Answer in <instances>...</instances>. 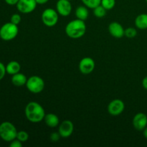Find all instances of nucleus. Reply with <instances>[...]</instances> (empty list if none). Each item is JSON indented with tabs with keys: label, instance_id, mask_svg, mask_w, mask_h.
Instances as JSON below:
<instances>
[{
	"label": "nucleus",
	"instance_id": "obj_1",
	"mask_svg": "<svg viewBox=\"0 0 147 147\" xmlns=\"http://www.w3.org/2000/svg\"><path fill=\"white\" fill-rule=\"evenodd\" d=\"M24 113L27 120L32 123H39L44 120L45 116L44 108L35 101L27 103L24 109Z\"/></svg>",
	"mask_w": 147,
	"mask_h": 147
},
{
	"label": "nucleus",
	"instance_id": "obj_2",
	"mask_svg": "<svg viewBox=\"0 0 147 147\" xmlns=\"http://www.w3.org/2000/svg\"><path fill=\"white\" fill-rule=\"evenodd\" d=\"M86 32L85 21L79 19L71 20L65 27V33L72 39H78L83 37Z\"/></svg>",
	"mask_w": 147,
	"mask_h": 147
},
{
	"label": "nucleus",
	"instance_id": "obj_3",
	"mask_svg": "<svg viewBox=\"0 0 147 147\" xmlns=\"http://www.w3.org/2000/svg\"><path fill=\"white\" fill-rule=\"evenodd\" d=\"M17 130L12 123L4 121L0 124V138L4 142H11L17 138Z\"/></svg>",
	"mask_w": 147,
	"mask_h": 147
},
{
	"label": "nucleus",
	"instance_id": "obj_4",
	"mask_svg": "<svg viewBox=\"0 0 147 147\" xmlns=\"http://www.w3.org/2000/svg\"><path fill=\"white\" fill-rule=\"evenodd\" d=\"M18 32L19 29L17 24L9 22L0 27V38L4 41H10L17 37Z\"/></svg>",
	"mask_w": 147,
	"mask_h": 147
},
{
	"label": "nucleus",
	"instance_id": "obj_5",
	"mask_svg": "<svg viewBox=\"0 0 147 147\" xmlns=\"http://www.w3.org/2000/svg\"><path fill=\"white\" fill-rule=\"evenodd\" d=\"M25 86L29 91L37 94V93H41L44 90L45 84L44 80L41 77L37 76H33L27 79Z\"/></svg>",
	"mask_w": 147,
	"mask_h": 147
},
{
	"label": "nucleus",
	"instance_id": "obj_6",
	"mask_svg": "<svg viewBox=\"0 0 147 147\" xmlns=\"http://www.w3.org/2000/svg\"><path fill=\"white\" fill-rule=\"evenodd\" d=\"M59 14L57 10L51 8H47L44 10L42 14V21L43 24L49 27H53L58 22Z\"/></svg>",
	"mask_w": 147,
	"mask_h": 147
},
{
	"label": "nucleus",
	"instance_id": "obj_7",
	"mask_svg": "<svg viewBox=\"0 0 147 147\" xmlns=\"http://www.w3.org/2000/svg\"><path fill=\"white\" fill-rule=\"evenodd\" d=\"M37 4L35 0H19L16 6L20 12L29 14L35 9Z\"/></svg>",
	"mask_w": 147,
	"mask_h": 147
},
{
	"label": "nucleus",
	"instance_id": "obj_8",
	"mask_svg": "<svg viewBox=\"0 0 147 147\" xmlns=\"http://www.w3.org/2000/svg\"><path fill=\"white\" fill-rule=\"evenodd\" d=\"M125 109V104L120 99H114L109 103L108 106V111L112 116H119L121 114Z\"/></svg>",
	"mask_w": 147,
	"mask_h": 147
},
{
	"label": "nucleus",
	"instance_id": "obj_9",
	"mask_svg": "<svg viewBox=\"0 0 147 147\" xmlns=\"http://www.w3.org/2000/svg\"><path fill=\"white\" fill-rule=\"evenodd\" d=\"M95 61L93 58L86 57L82 59L79 63V70L83 74L88 75L93 71L95 68Z\"/></svg>",
	"mask_w": 147,
	"mask_h": 147
},
{
	"label": "nucleus",
	"instance_id": "obj_10",
	"mask_svg": "<svg viewBox=\"0 0 147 147\" xmlns=\"http://www.w3.org/2000/svg\"><path fill=\"white\" fill-rule=\"evenodd\" d=\"M74 131V125L71 121L65 120L59 125L58 132L63 138H68Z\"/></svg>",
	"mask_w": 147,
	"mask_h": 147
},
{
	"label": "nucleus",
	"instance_id": "obj_11",
	"mask_svg": "<svg viewBox=\"0 0 147 147\" xmlns=\"http://www.w3.org/2000/svg\"><path fill=\"white\" fill-rule=\"evenodd\" d=\"M56 10L60 15L67 17L72 11V5L70 0H58L56 3Z\"/></svg>",
	"mask_w": 147,
	"mask_h": 147
},
{
	"label": "nucleus",
	"instance_id": "obj_12",
	"mask_svg": "<svg viewBox=\"0 0 147 147\" xmlns=\"http://www.w3.org/2000/svg\"><path fill=\"white\" fill-rule=\"evenodd\" d=\"M133 126L136 130L143 131L147 126V116L144 113H138L133 119Z\"/></svg>",
	"mask_w": 147,
	"mask_h": 147
},
{
	"label": "nucleus",
	"instance_id": "obj_13",
	"mask_svg": "<svg viewBox=\"0 0 147 147\" xmlns=\"http://www.w3.org/2000/svg\"><path fill=\"white\" fill-rule=\"evenodd\" d=\"M124 31L123 26L119 22H113L109 26V32L111 36L116 38H121L124 36Z\"/></svg>",
	"mask_w": 147,
	"mask_h": 147
},
{
	"label": "nucleus",
	"instance_id": "obj_14",
	"mask_svg": "<svg viewBox=\"0 0 147 147\" xmlns=\"http://www.w3.org/2000/svg\"><path fill=\"white\" fill-rule=\"evenodd\" d=\"M43 121H45V124L50 128H55L60 124L58 116L52 113L45 114Z\"/></svg>",
	"mask_w": 147,
	"mask_h": 147
},
{
	"label": "nucleus",
	"instance_id": "obj_15",
	"mask_svg": "<svg viewBox=\"0 0 147 147\" xmlns=\"http://www.w3.org/2000/svg\"><path fill=\"white\" fill-rule=\"evenodd\" d=\"M27 78L26 77L25 75L23 73H16L13 75L11 77V83L14 86H17V87H21V86H25L27 81Z\"/></svg>",
	"mask_w": 147,
	"mask_h": 147
},
{
	"label": "nucleus",
	"instance_id": "obj_16",
	"mask_svg": "<svg viewBox=\"0 0 147 147\" xmlns=\"http://www.w3.org/2000/svg\"><path fill=\"white\" fill-rule=\"evenodd\" d=\"M20 70H21V65L17 61L12 60V61H10L6 65V71L9 75L13 76L16 73H20Z\"/></svg>",
	"mask_w": 147,
	"mask_h": 147
},
{
	"label": "nucleus",
	"instance_id": "obj_17",
	"mask_svg": "<svg viewBox=\"0 0 147 147\" xmlns=\"http://www.w3.org/2000/svg\"><path fill=\"white\" fill-rule=\"evenodd\" d=\"M135 26L139 30L147 29V14H141L135 19Z\"/></svg>",
	"mask_w": 147,
	"mask_h": 147
},
{
	"label": "nucleus",
	"instance_id": "obj_18",
	"mask_svg": "<svg viewBox=\"0 0 147 147\" xmlns=\"http://www.w3.org/2000/svg\"><path fill=\"white\" fill-rule=\"evenodd\" d=\"M76 15L77 19L85 21L88 19L89 15V11L88 7L86 6H80L76 9Z\"/></svg>",
	"mask_w": 147,
	"mask_h": 147
},
{
	"label": "nucleus",
	"instance_id": "obj_19",
	"mask_svg": "<svg viewBox=\"0 0 147 147\" xmlns=\"http://www.w3.org/2000/svg\"><path fill=\"white\" fill-rule=\"evenodd\" d=\"M106 11L107 10L100 4L96 8L93 9V14L95 15V17H98V18H102V17H105V15L106 14Z\"/></svg>",
	"mask_w": 147,
	"mask_h": 147
},
{
	"label": "nucleus",
	"instance_id": "obj_20",
	"mask_svg": "<svg viewBox=\"0 0 147 147\" xmlns=\"http://www.w3.org/2000/svg\"><path fill=\"white\" fill-rule=\"evenodd\" d=\"M86 7L90 9H94L99 6L101 2V0H81Z\"/></svg>",
	"mask_w": 147,
	"mask_h": 147
},
{
	"label": "nucleus",
	"instance_id": "obj_21",
	"mask_svg": "<svg viewBox=\"0 0 147 147\" xmlns=\"http://www.w3.org/2000/svg\"><path fill=\"white\" fill-rule=\"evenodd\" d=\"M100 5L103 6L106 10H111L116 5V0H101Z\"/></svg>",
	"mask_w": 147,
	"mask_h": 147
},
{
	"label": "nucleus",
	"instance_id": "obj_22",
	"mask_svg": "<svg viewBox=\"0 0 147 147\" xmlns=\"http://www.w3.org/2000/svg\"><path fill=\"white\" fill-rule=\"evenodd\" d=\"M124 35L126 36L127 38L131 39L134 38L136 35H137V31L134 27H128L124 31Z\"/></svg>",
	"mask_w": 147,
	"mask_h": 147
},
{
	"label": "nucleus",
	"instance_id": "obj_23",
	"mask_svg": "<svg viewBox=\"0 0 147 147\" xmlns=\"http://www.w3.org/2000/svg\"><path fill=\"white\" fill-rule=\"evenodd\" d=\"M16 139H17L22 143L23 142H26L29 139V134L25 131H20L17 132Z\"/></svg>",
	"mask_w": 147,
	"mask_h": 147
},
{
	"label": "nucleus",
	"instance_id": "obj_24",
	"mask_svg": "<svg viewBox=\"0 0 147 147\" xmlns=\"http://www.w3.org/2000/svg\"><path fill=\"white\" fill-rule=\"evenodd\" d=\"M21 20L22 17L19 14H12L11 18H10V22H11V23H13V24H17V25H18V24L21 22Z\"/></svg>",
	"mask_w": 147,
	"mask_h": 147
},
{
	"label": "nucleus",
	"instance_id": "obj_25",
	"mask_svg": "<svg viewBox=\"0 0 147 147\" xmlns=\"http://www.w3.org/2000/svg\"><path fill=\"white\" fill-rule=\"evenodd\" d=\"M60 137H61V136H60L59 132H57H57H53V133H52L51 134H50V139L53 142H58Z\"/></svg>",
	"mask_w": 147,
	"mask_h": 147
},
{
	"label": "nucleus",
	"instance_id": "obj_26",
	"mask_svg": "<svg viewBox=\"0 0 147 147\" xmlns=\"http://www.w3.org/2000/svg\"><path fill=\"white\" fill-rule=\"evenodd\" d=\"M6 73H7V71H6V66L1 62H0V80H1L4 78Z\"/></svg>",
	"mask_w": 147,
	"mask_h": 147
},
{
	"label": "nucleus",
	"instance_id": "obj_27",
	"mask_svg": "<svg viewBox=\"0 0 147 147\" xmlns=\"http://www.w3.org/2000/svg\"><path fill=\"white\" fill-rule=\"evenodd\" d=\"M9 146L10 147H22V142L19 141L17 139H15L10 142Z\"/></svg>",
	"mask_w": 147,
	"mask_h": 147
},
{
	"label": "nucleus",
	"instance_id": "obj_28",
	"mask_svg": "<svg viewBox=\"0 0 147 147\" xmlns=\"http://www.w3.org/2000/svg\"><path fill=\"white\" fill-rule=\"evenodd\" d=\"M4 1H5V2L7 3V4H9V5L13 6L16 5V4H17V2L19 1V0H4Z\"/></svg>",
	"mask_w": 147,
	"mask_h": 147
},
{
	"label": "nucleus",
	"instance_id": "obj_29",
	"mask_svg": "<svg viewBox=\"0 0 147 147\" xmlns=\"http://www.w3.org/2000/svg\"><path fill=\"white\" fill-rule=\"evenodd\" d=\"M142 86L144 89H146L147 90V76L144 77L142 80Z\"/></svg>",
	"mask_w": 147,
	"mask_h": 147
},
{
	"label": "nucleus",
	"instance_id": "obj_30",
	"mask_svg": "<svg viewBox=\"0 0 147 147\" xmlns=\"http://www.w3.org/2000/svg\"><path fill=\"white\" fill-rule=\"evenodd\" d=\"M37 4H46L49 0H35Z\"/></svg>",
	"mask_w": 147,
	"mask_h": 147
},
{
	"label": "nucleus",
	"instance_id": "obj_31",
	"mask_svg": "<svg viewBox=\"0 0 147 147\" xmlns=\"http://www.w3.org/2000/svg\"><path fill=\"white\" fill-rule=\"evenodd\" d=\"M143 134L144 136L147 139V126L143 130Z\"/></svg>",
	"mask_w": 147,
	"mask_h": 147
},
{
	"label": "nucleus",
	"instance_id": "obj_32",
	"mask_svg": "<svg viewBox=\"0 0 147 147\" xmlns=\"http://www.w3.org/2000/svg\"><path fill=\"white\" fill-rule=\"evenodd\" d=\"M146 3H147V0H146Z\"/></svg>",
	"mask_w": 147,
	"mask_h": 147
},
{
	"label": "nucleus",
	"instance_id": "obj_33",
	"mask_svg": "<svg viewBox=\"0 0 147 147\" xmlns=\"http://www.w3.org/2000/svg\"><path fill=\"white\" fill-rule=\"evenodd\" d=\"M70 1H71V0H70Z\"/></svg>",
	"mask_w": 147,
	"mask_h": 147
}]
</instances>
